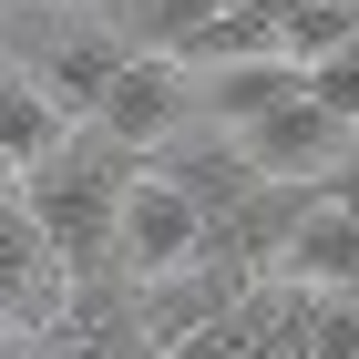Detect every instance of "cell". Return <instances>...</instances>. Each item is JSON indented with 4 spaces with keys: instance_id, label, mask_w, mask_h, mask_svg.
<instances>
[{
    "instance_id": "cell-13",
    "label": "cell",
    "mask_w": 359,
    "mask_h": 359,
    "mask_svg": "<svg viewBox=\"0 0 359 359\" xmlns=\"http://www.w3.org/2000/svg\"><path fill=\"white\" fill-rule=\"evenodd\" d=\"M0 175H11V154H0Z\"/></svg>"
},
{
    "instance_id": "cell-2",
    "label": "cell",
    "mask_w": 359,
    "mask_h": 359,
    "mask_svg": "<svg viewBox=\"0 0 359 359\" xmlns=\"http://www.w3.org/2000/svg\"><path fill=\"white\" fill-rule=\"evenodd\" d=\"M205 113H195V72L185 62H165V52H134L123 72H113V93H103V113H93L83 134H103V144H123L134 165H154L165 144H185Z\"/></svg>"
},
{
    "instance_id": "cell-3",
    "label": "cell",
    "mask_w": 359,
    "mask_h": 359,
    "mask_svg": "<svg viewBox=\"0 0 359 359\" xmlns=\"http://www.w3.org/2000/svg\"><path fill=\"white\" fill-rule=\"evenodd\" d=\"M195 267H205V216L144 165L134 205H123V277L134 287H165V277H195Z\"/></svg>"
},
{
    "instance_id": "cell-11",
    "label": "cell",
    "mask_w": 359,
    "mask_h": 359,
    "mask_svg": "<svg viewBox=\"0 0 359 359\" xmlns=\"http://www.w3.org/2000/svg\"><path fill=\"white\" fill-rule=\"evenodd\" d=\"M308 103L359 134V41H349V52H329V62H308Z\"/></svg>"
},
{
    "instance_id": "cell-8",
    "label": "cell",
    "mask_w": 359,
    "mask_h": 359,
    "mask_svg": "<svg viewBox=\"0 0 359 359\" xmlns=\"http://www.w3.org/2000/svg\"><path fill=\"white\" fill-rule=\"evenodd\" d=\"M123 62H134V41H123V31H62L52 52H41V72H31V83L52 93V103L72 113V123H93V113H103V93H113V72H123Z\"/></svg>"
},
{
    "instance_id": "cell-7",
    "label": "cell",
    "mask_w": 359,
    "mask_h": 359,
    "mask_svg": "<svg viewBox=\"0 0 359 359\" xmlns=\"http://www.w3.org/2000/svg\"><path fill=\"white\" fill-rule=\"evenodd\" d=\"M247 144V165L267 175V185H318V175L349 154V123H329L318 103H287V113H267L257 134H236Z\"/></svg>"
},
{
    "instance_id": "cell-9",
    "label": "cell",
    "mask_w": 359,
    "mask_h": 359,
    "mask_svg": "<svg viewBox=\"0 0 359 359\" xmlns=\"http://www.w3.org/2000/svg\"><path fill=\"white\" fill-rule=\"evenodd\" d=\"M277 287H308V298H359V216L308 205V226H298V247H287V267H277Z\"/></svg>"
},
{
    "instance_id": "cell-4",
    "label": "cell",
    "mask_w": 359,
    "mask_h": 359,
    "mask_svg": "<svg viewBox=\"0 0 359 359\" xmlns=\"http://www.w3.org/2000/svg\"><path fill=\"white\" fill-rule=\"evenodd\" d=\"M154 175H165V185L185 195V205H195V216H205V226H226V216H247L257 195H267V175L247 165V144H236V134H205V123H195L185 144H165V154H154Z\"/></svg>"
},
{
    "instance_id": "cell-12",
    "label": "cell",
    "mask_w": 359,
    "mask_h": 359,
    "mask_svg": "<svg viewBox=\"0 0 359 359\" xmlns=\"http://www.w3.org/2000/svg\"><path fill=\"white\" fill-rule=\"evenodd\" d=\"M318 205H339V216H359V134H349V154H339V165L318 175Z\"/></svg>"
},
{
    "instance_id": "cell-1",
    "label": "cell",
    "mask_w": 359,
    "mask_h": 359,
    "mask_svg": "<svg viewBox=\"0 0 359 359\" xmlns=\"http://www.w3.org/2000/svg\"><path fill=\"white\" fill-rule=\"evenodd\" d=\"M134 185H144V165L123 144H103V134H72L52 165L21 185V205L41 216V236H52V257H62V277L123 267V205H134Z\"/></svg>"
},
{
    "instance_id": "cell-5",
    "label": "cell",
    "mask_w": 359,
    "mask_h": 359,
    "mask_svg": "<svg viewBox=\"0 0 359 359\" xmlns=\"http://www.w3.org/2000/svg\"><path fill=\"white\" fill-rule=\"evenodd\" d=\"M308 103V72L287 52H257V62H226V72H195V113H205V134H257L267 113Z\"/></svg>"
},
{
    "instance_id": "cell-10",
    "label": "cell",
    "mask_w": 359,
    "mask_h": 359,
    "mask_svg": "<svg viewBox=\"0 0 359 359\" xmlns=\"http://www.w3.org/2000/svg\"><path fill=\"white\" fill-rule=\"evenodd\" d=\"M62 144H72V113L31 83V72H11L0 83V154H11V175H41Z\"/></svg>"
},
{
    "instance_id": "cell-6",
    "label": "cell",
    "mask_w": 359,
    "mask_h": 359,
    "mask_svg": "<svg viewBox=\"0 0 359 359\" xmlns=\"http://www.w3.org/2000/svg\"><path fill=\"white\" fill-rule=\"evenodd\" d=\"M62 298H72V277H62L41 216H31L21 195H0V308L11 318H62Z\"/></svg>"
}]
</instances>
